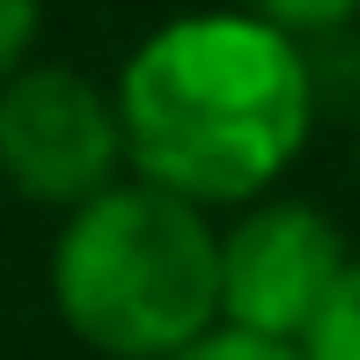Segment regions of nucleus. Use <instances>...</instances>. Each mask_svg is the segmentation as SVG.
Wrapping results in <instances>:
<instances>
[{"mask_svg": "<svg viewBox=\"0 0 360 360\" xmlns=\"http://www.w3.org/2000/svg\"><path fill=\"white\" fill-rule=\"evenodd\" d=\"M30 37H37V0H0V81L22 67Z\"/></svg>", "mask_w": 360, "mask_h": 360, "instance_id": "6e6552de", "label": "nucleus"}, {"mask_svg": "<svg viewBox=\"0 0 360 360\" xmlns=\"http://www.w3.org/2000/svg\"><path fill=\"white\" fill-rule=\"evenodd\" d=\"M346 236L302 199L250 206L221 236V323L302 346L316 309L346 280Z\"/></svg>", "mask_w": 360, "mask_h": 360, "instance_id": "20e7f679", "label": "nucleus"}, {"mask_svg": "<svg viewBox=\"0 0 360 360\" xmlns=\"http://www.w3.org/2000/svg\"><path fill=\"white\" fill-rule=\"evenodd\" d=\"M52 302L81 346L169 360L221 323V236L162 184H110L74 206L52 250Z\"/></svg>", "mask_w": 360, "mask_h": 360, "instance_id": "f03ea898", "label": "nucleus"}, {"mask_svg": "<svg viewBox=\"0 0 360 360\" xmlns=\"http://www.w3.org/2000/svg\"><path fill=\"white\" fill-rule=\"evenodd\" d=\"M302 360H360V265H346V280L316 309V323L302 338Z\"/></svg>", "mask_w": 360, "mask_h": 360, "instance_id": "39448f33", "label": "nucleus"}, {"mask_svg": "<svg viewBox=\"0 0 360 360\" xmlns=\"http://www.w3.org/2000/svg\"><path fill=\"white\" fill-rule=\"evenodd\" d=\"M118 96L74 67H15L0 81V176L37 206H89L118 184Z\"/></svg>", "mask_w": 360, "mask_h": 360, "instance_id": "7ed1b4c3", "label": "nucleus"}, {"mask_svg": "<svg viewBox=\"0 0 360 360\" xmlns=\"http://www.w3.org/2000/svg\"><path fill=\"white\" fill-rule=\"evenodd\" d=\"M257 22L287 30V37H338V30L360 15V0H243Z\"/></svg>", "mask_w": 360, "mask_h": 360, "instance_id": "423d86ee", "label": "nucleus"}, {"mask_svg": "<svg viewBox=\"0 0 360 360\" xmlns=\"http://www.w3.org/2000/svg\"><path fill=\"white\" fill-rule=\"evenodd\" d=\"M169 360H302V346H287V338H257V331H236V323H214L206 338H191L184 353Z\"/></svg>", "mask_w": 360, "mask_h": 360, "instance_id": "0eeeda50", "label": "nucleus"}, {"mask_svg": "<svg viewBox=\"0 0 360 360\" xmlns=\"http://www.w3.org/2000/svg\"><path fill=\"white\" fill-rule=\"evenodd\" d=\"M316 118V67L302 37L236 15H184L125 59V162L191 206L257 199L302 155Z\"/></svg>", "mask_w": 360, "mask_h": 360, "instance_id": "f257e3e1", "label": "nucleus"}]
</instances>
